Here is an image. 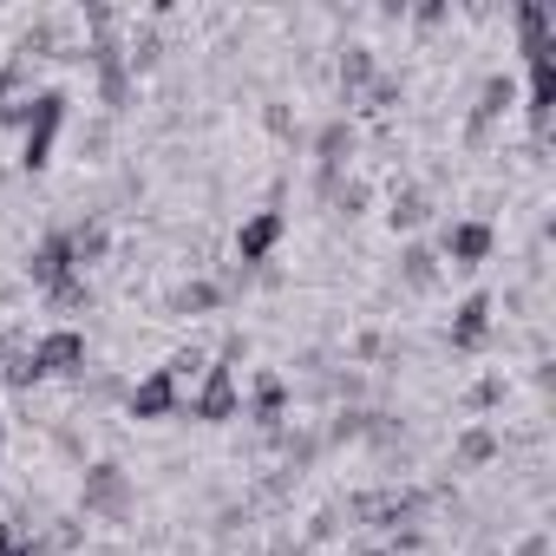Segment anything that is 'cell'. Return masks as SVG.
<instances>
[{
    "label": "cell",
    "mask_w": 556,
    "mask_h": 556,
    "mask_svg": "<svg viewBox=\"0 0 556 556\" xmlns=\"http://www.w3.org/2000/svg\"><path fill=\"white\" fill-rule=\"evenodd\" d=\"M60 131H66V92L47 86V92H34V105H27V125H21V164H27V170H47Z\"/></svg>",
    "instance_id": "1"
},
{
    "label": "cell",
    "mask_w": 556,
    "mask_h": 556,
    "mask_svg": "<svg viewBox=\"0 0 556 556\" xmlns=\"http://www.w3.org/2000/svg\"><path fill=\"white\" fill-rule=\"evenodd\" d=\"M184 413L203 419V426H223V419H242V387H236V367L210 361V374L184 393Z\"/></svg>",
    "instance_id": "2"
},
{
    "label": "cell",
    "mask_w": 556,
    "mask_h": 556,
    "mask_svg": "<svg viewBox=\"0 0 556 556\" xmlns=\"http://www.w3.org/2000/svg\"><path fill=\"white\" fill-rule=\"evenodd\" d=\"M34 367H40V380H86L92 348H86L79 328H47V334L34 341Z\"/></svg>",
    "instance_id": "3"
},
{
    "label": "cell",
    "mask_w": 556,
    "mask_h": 556,
    "mask_svg": "<svg viewBox=\"0 0 556 556\" xmlns=\"http://www.w3.org/2000/svg\"><path fill=\"white\" fill-rule=\"evenodd\" d=\"M79 504H86L92 517H105V523H118V517H131V478H125V465H112V458H99V465H86V484H79Z\"/></svg>",
    "instance_id": "4"
},
{
    "label": "cell",
    "mask_w": 556,
    "mask_h": 556,
    "mask_svg": "<svg viewBox=\"0 0 556 556\" xmlns=\"http://www.w3.org/2000/svg\"><path fill=\"white\" fill-rule=\"evenodd\" d=\"M79 275V262H73V242H66V229H47L34 249H27V282L40 289V295H53L60 282H73Z\"/></svg>",
    "instance_id": "5"
},
{
    "label": "cell",
    "mask_w": 556,
    "mask_h": 556,
    "mask_svg": "<svg viewBox=\"0 0 556 556\" xmlns=\"http://www.w3.org/2000/svg\"><path fill=\"white\" fill-rule=\"evenodd\" d=\"M282 236H289V216H282V210H255V216H242V223H236V262H242V275L262 268L275 249H282Z\"/></svg>",
    "instance_id": "6"
},
{
    "label": "cell",
    "mask_w": 556,
    "mask_h": 556,
    "mask_svg": "<svg viewBox=\"0 0 556 556\" xmlns=\"http://www.w3.org/2000/svg\"><path fill=\"white\" fill-rule=\"evenodd\" d=\"M125 413H131L138 426H157V419H177V413H184V393H177V380H170L164 367H151L138 387H125Z\"/></svg>",
    "instance_id": "7"
},
{
    "label": "cell",
    "mask_w": 556,
    "mask_h": 556,
    "mask_svg": "<svg viewBox=\"0 0 556 556\" xmlns=\"http://www.w3.org/2000/svg\"><path fill=\"white\" fill-rule=\"evenodd\" d=\"M491 249H497V229L484 216H465V223H445L439 229V255L452 268H478V262H491Z\"/></svg>",
    "instance_id": "8"
},
{
    "label": "cell",
    "mask_w": 556,
    "mask_h": 556,
    "mask_svg": "<svg viewBox=\"0 0 556 556\" xmlns=\"http://www.w3.org/2000/svg\"><path fill=\"white\" fill-rule=\"evenodd\" d=\"M445 341H452L458 354H478V348L491 341V295H465V302L452 308V328H445Z\"/></svg>",
    "instance_id": "9"
},
{
    "label": "cell",
    "mask_w": 556,
    "mask_h": 556,
    "mask_svg": "<svg viewBox=\"0 0 556 556\" xmlns=\"http://www.w3.org/2000/svg\"><path fill=\"white\" fill-rule=\"evenodd\" d=\"M510 105H517V79H510V73H491V79L478 86V105H471V144H484V131H491Z\"/></svg>",
    "instance_id": "10"
},
{
    "label": "cell",
    "mask_w": 556,
    "mask_h": 556,
    "mask_svg": "<svg viewBox=\"0 0 556 556\" xmlns=\"http://www.w3.org/2000/svg\"><path fill=\"white\" fill-rule=\"evenodd\" d=\"M510 21H517V47H523V60H556V34H549V14L536 8V0H523Z\"/></svg>",
    "instance_id": "11"
},
{
    "label": "cell",
    "mask_w": 556,
    "mask_h": 556,
    "mask_svg": "<svg viewBox=\"0 0 556 556\" xmlns=\"http://www.w3.org/2000/svg\"><path fill=\"white\" fill-rule=\"evenodd\" d=\"M354 144H361V138H354V125H348V118H328V125L315 131V157H321V177H341V170H348V157H354Z\"/></svg>",
    "instance_id": "12"
},
{
    "label": "cell",
    "mask_w": 556,
    "mask_h": 556,
    "mask_svg": "<svg viewBox=\"0 0 556 556\" xmlns=\"http://www.w3.org/2000/svg\"><path fill=\"white\" fill-rule=\"evenodd\" d=\"M530 125L549 131V112H556V60H530Z\"/></svg>",
    "instance_id": "13"
},
{
    "label": "cell",
    "mask_w": 556,
    "mask_h": 556,
    "mask_svg": "<svg viewBox=\"0 0 556 556\" xmlns=\"http://www.w3.org/2000/svg\"><path fill=\"white\" fill-rule=\"evenodd\" d=\"M282 406H289V387L275 380V374H262L255 393H249V419H255L262 432H275V426H282Z\"/></svg>",
    "instance_id": "14"
},
{
    "label": "cell",
    "mask_w": 556,
    "mask_h": 556,
    "mask_svg": "<svg viewBox=\"0 0 556 556\" xmlns=\"http://www.w3.org/2000/svg\"><path fill=\"white\" fill-rule=\"evenodd\" d=\"M400 282H406V289H419V295H426V289H439V255H432L426 242H406V249H400Z\"/></svg>",
    "instance_id": "15"
},
{
    "label": "cell",
    "mask_w": 556,
    "mask_h": 556,
    "mask_svg": "<svg viewBox=\"0 0 556 556\" xmlns=\"http://www.w3.org/2000/svg\"><path fill=\"white\" fill-rule=\"evenodd\" d=\"M374 79H380V60H374V47H348V53H341V92H348V105H354V99H361Z\"/></svg>",
    "instance_id": "16"
},
{
    "label": "cell",
    "mask_w": 556,
    "mask_h": 556,
    "mask_svg": "<svg viewBox=\"0 0 556 556\" xmlns=\"http://www.w3.org/2000/svg\"><path fill=\"white\" fill-rule=\"evenodd\" d=\"M426 216H432V190H426V184L393 190V203H387V223H393V229H419Z\"/></svg>",
    "instance_id": "17"
},
{
    "label": "cell",
    "mask_w": 556,
    "mask_h": 556,
    "mask_svg": "<svg viewBox=\"0 0 556 556\" xmlns=\"http://www.w3.org/2000/svg\"><path fill=\"white\" fill-rule=\"evenodd\" d=\"M66 242H73V262H79V275H86L92 262H105V249H112V229L92 216V223H73V229H66Z\"/></svg>",
    "instance_id": "18"
},
{
    "label": "cell",
    "mask_w": 556,
    "mask_h": 556,
    "mask_svg": "<svg viewBox=\"0 0 556 556\" xmlns=\"http://www.w3.org/2000/svg\"><path fill=\"white\" fill-rule=\"evenodd\" d=\"M21 105H27V66L21 60H0V125H14Z\"/></svg>",
    "instance_id": "19"
},
{
    "label": "cell",
    "mask_w": 556,
    "mask_h": 556,
    "mask_svg": "<svg viewBox=\"0 0 556 556\" xmlns=\"http://www.w3.org/2000/svg\"><path fill=\"white\" fill-rule=\"evenodd\" d=\"M216 302H223V289H216V282H184V289L170 295V315H210Z\"/></svg>",
    "instance_id": "20"
},
{
    "label": "cell",
    "mask_w": 556,
    "mask_h": 556,
    "mask_svg": "<svg viewBox=\"0 0 556 556\" xmlns=\"http://www.w3.org/2000/svg\"><path fill=\"white\" fill-rule=\"evenodd\" d=\"M164 374L177 380V393H190V387L210 374V354H203V348H184V354H170V361H164Z\"/></svg>",
    "instance_id": "21"
},
{
    "label": "cell",
    "mask_w": 556,
    "mask_h": 556,
    "mask_svg": "<svg viewBox=\"0 0 556 556\" xmlns=\"http://www.w3.org/2000/svg\"><path fill=\"white\" fill-rule=\"evenodd\" d=\"M491 458H497V432L471 426V432L458 439V465H491Z\"/></svg>",
    "instance_id": "22"
},
{
    "label": "cell",
    "mask_w": 556,
    "mask_h": 556,
    "mask_svg": "<svg viewBox=\"0 0 556 556\" xmlns=\"http://www.w3.org/2000/svg\"><path fill=\"white\" fill-rule=\"evenodd\" d=\"M47 302H53L60 315H86V308H92V289H86V275H73V282H60V289H53Z\"/></svg>",
    "instance_id": "23"
},
{
    "label": "cell",
    "mask_w": 556,
    "mask_h": 556,
    "mask_svg": "<svg viewBox=\"0 0 556 556\" xmlns=\"http://www.w3.org/2000/svg\"><path fill=\"white\" fill-rule=\"evenodd\" d=\"M361 99H367V112H393V105H400V79H393V73H380Z\"/></svg>",
    "instance_id": "24"
},
{
    "label": "cell",
    "mask_w": 556,
    "mask_h": 556,
    "mask_svg": "<svg viewBox=\"0 0 556 556\" xmlns=\"http://www.w3.org/2000/svg\"><path fill=\"white\" fill-rule=\"evenodd\" d=\"M0 445H8V419H0Z\"/></svg>",
    "instance_id": "25"
},
{
    "label": "cell",
    "mask_w": 556,
    "mask_h": 556,
    "mask_svg": "<svg viewBox=\"0 0 556 556\" xmlns=\"http://www.w3.org/2000/svg\"><path fill=\"white\" fill-rule=\"evenodd\" d=\"M361 556H387V549H361Z\"/></svg>",
    "instance_id": "26"
}]
</instances>
